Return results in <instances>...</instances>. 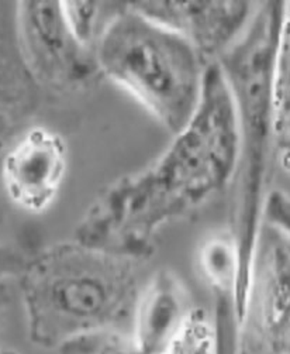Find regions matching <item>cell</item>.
<instances>
[{
  "label": "cell",
  "instance_id": "15",
  "mask_svg": "<svg viewBox=\"0 0 290 354\" xmlns=\"http://www.w3.org/2000/svg\"><path fill=\"white\" fill-rule=\"evenodd\" d=\"M265 222L290 237V194L282 189L271 191L265 206Z\"/></svg>",
  "mask_w": 290,
  "mask_h": 354
},
{
  "label": "cell",
  "instance_id": "10",
  "mask_svg": "<svg viewBox=\"0 0 290 354\" xmlns=\"http://www.w3.org/2000/svg\"><path fill=\"white\" fill-rule=\"evenodd\" d=\"M273 131L276 160L290 169V2L284 16L273 68Z\"/></svg>",
  "mask_w": 290,
  "mask_h": 354
},
{
  "label": "cell",
  "instance_id": "3",
  "mask_svg": "<svg viewBox=\"0 0 290 354\" xmlns=\"http://www.w3.org/2000/svg\"><path fill=\"white\" fill-rule=\"evenodd\" d=\"M144 263L75 239L28 259L19 278L30 342L57 351L79 335L122 328L144 286Z\"/></svg>",
  "mask_w": 290,
  "mask_h": 354
},
{
  "label": "cell",
  "instance_id": "12",
  "mask_svg": "<svg viewBox=\"0 0 290 354\" xmlns=\"http://www.w3.org/2000/svg\"><path fill=\"white\" fill-rule=\"evenodd\" d=\"M58 354H144L130 330L107 328L65 342Z\"/></svg>",
  "mask_w": 290,
  "mask_h": 354
},
{
  "label": "cell",
  "instance_id": "14",
  "mask_svg": "<svg viewBox=\"0 0 290 354\" xmlns=\"http://www.w3.org/2000/svg\"><path fill=\"white\" fill-rule=\"evenodd\" d=\"M65 20L75 39L86 48L95 51V46L103 28L99 27L103 3L93 0H68L61 2Z\"/></svg>",
  "mask_w": 290,
  "mask_h": 354
},
{
  "label": "cell",
  "instance_id": "11",
  "mask_svg": "<svg viewBox=\"0 0 290 354\" xmlns=\"http://www.w3.org/2000/svg\"><path fill=\"white\" fill-rule=\"evenodd\" d=\"M197 266L213 294L233 295L235 302L240 261L235 243L227 230L217 232L202 243L197 252Z\"/></svg>",
  "mask_w": 290,
  "mask_h": 354
},
{
  "label": "cell",
  "instance_id": "9",
  "mask_svg": "<svg viewBox=\"0 0 290 354\" xmlns=\"http://www.w3.org/2000/svg\"><path fill=\"white\" fill-rule=\"evenodd\" d=\"M196 308L182 278L172 270H160L139 291L130 332L144 354H160Z\"/></svg>",
  "mask_w": 290,
  "mask_h": 354
},
{
  "label": "cell",
  "instance_id": "7",
  "mask_svg": "<svg viewBox=\"0 0 290 354\" xmlns=\"http://www.w3.org/2000/svg\"><path fill=\"white\" fill-rule=\"evenodd\" d=\"M128 5L180 35L209 64L235 43L257 8L242 0H135Z\"/></svg>",
  "mask_w": 290,
  "mask_h": 354
},
{
  "label": "cell",
  "instance_id": "16",
  "mask_svg": "<svg viewBox=\"0 0 290 354\" xmlns=\"http://www.w3.org/2000/svg\"><path fill=\"white\" fill-rule=\"evenodd\" d=\"M28 257L9 245H0V279L20 277Z\"/></svg>",
  "mask_w": 290,
  "mask_h": 354
},
{
  "label": "cell",
  "instance_id": "1",
  "mask_svg": "<svg viewBox=\"0 0 290 354\" xmlns=\"http://www.w3.org/2000/svg\"><path fill=\"white\" fill-rule=\"evenodd\" d=\"M235 160L234 103L222 68L211 62L193 120L153 162L102 189L72 239L147 261L166 227L230 188Z\"/></svg>",
  "mask_w": 290,
  "mask_h": 354
},
{
  "label": "cell",
  "instance_id": "5",
  "mask_svg": "<svg viewBox=\"0 0 290 354\" xmlns=\"http://www.w3.org/2000/svg\"><path fill=\"white\" fill-rule=\"evenodd\" d=\"M237 354H290V237L264 223L237 321Z\"/></svg>",
  "mask_w": 290,
  "mask_h": 354
},
{
  "label": "cell",
  "instance_id": "6",
  "mask_svg": "<svg viewBox=\"0 0 290 354\" xmlns=\"http://www.w3.org/2000/svg\"><path fill=\"white\" fill-rule=\"evenodd\" d=\"M16 28L21 58L37 82L74 88L99 73L95 51L75 39L59 0L19 2Z\"/></svg>",
  "mask_w": 290,
  "mask_h": 354
},
{
  "label": "cell",
  "instance_id": "8",
  "mask_svg": "<svg viewBox=\"0 0 290 354\" xmlns=\"http://www.w3.org/2000/svg\"><path fill=\"white\" fill-rule=\"evenodd\" d=\"M68 147L64 137L43 126L28 129L6 153L2 181L10 201L28 214L48 210L64 185Z\"/></svg>",
  "mask_w": 290,
  "mask_h": 354
},
{
  "label": "cell",
  "instance_id": "2",
  "mask_svg": "<svg viewBox=\"0 0 290 354\" xmlns=\"http://www.w3.org/2000/svg\"><path fill=\"white\" fill-rule=\"evenodd\" d=\"M284 16V2H261L240 37L215 62L231 92L237 120V160L230 184L227 232L240 261L235 297L241 312L255 245L265 223V206L276 160L273 131V68Z\"/></svg>",
  "mask_w": 290,
  "mask_h": 354
},
{
  "label": "cell",
  "instance_id": "13",
  "mask_svg": "<svg viewBox=\"0 0 290 354\" xmlns=\"http://www.w3.org/2000/svg\"><path fill=\"white\" fill-rule=\"evenodd\" d=\"M160 354H217L213 316L196 308L184 328Z\"/></svg>",
  "mask_w": 290,
  "mask_h": 354
},
{
  "label": "cell",
  "instance_id": "17",
  "mask_svg": "<svg viewBox=\"0 0 290 354\" xmlns=\"http://www.w3.org/2000/svg\"><path fill=\"white\" fill-rule=\"evenodd\" d=\"M0 354H20V353L13 348H0Z\"/></svg>",
  "mask_w": 290,
  "mask_h": 354
},
{
  "label": "cell",
  "instance_id": "4",
  "mask_svg": "<svg viewBox=\"0 0 290 354\" xmlns=\"http://www.w3.org/2000/svg\"><path fill=\"white\" fill-rule=\"evenodd\" d=\"M95 59L99 74L130 93L172 136L193 120L210 64L128 2L106 21Z\"/></svg>",
  "mask_w": 290,
  "mask_h": 354
}]
</instances>
